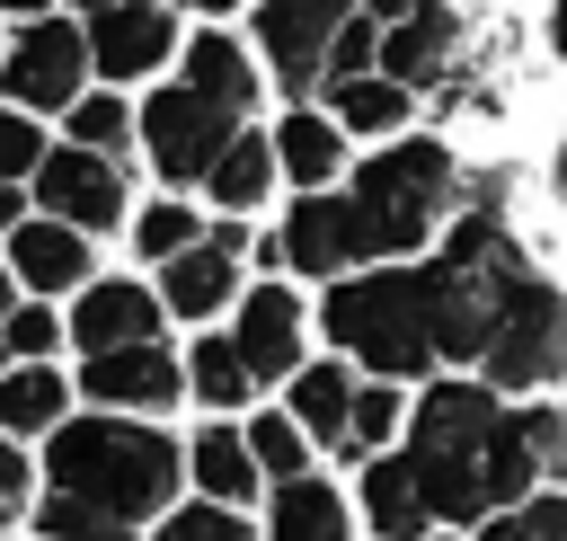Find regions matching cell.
Segmentation results:
<instances>
[{"label": "cell", "mask_w": 567, "mask_h": 541, "mask_svg": "<svg viewBox=\"0 0 567 541\" xmlns=\"http://www.w3.org/2000/svg\"><path fill=\"white\" fill-rule=\"evenodd\" d=\"M514 417H523L532 470H540V479H567V408H514Z\"/></svg>", "instance_id": "33"}, {"label": "cell", "mask_w": 567, "mask_h": 541, "mask_svg": "<svg viewBox=\"0 0 567 541\" xmlns=\"http://www.w3.org/2000/svg\"><path fill=\"white\" fill-rule=\"evenodd\" d=\"M80 80H89V35H80L71 18H35V27L0 53V89H9L18 115H27V106H35V115H53V106L71 115V106H80Z\"/></svg>", "instance_id": "5"}, {"label": "cell", "mask_w": 567, "mask_h": 541, "mask_svg": "<svg viewBox=\"0 0 567 541\" xmlns=\"http://www.w3.org/2000/svg\"><path fill=\"white\" fill-rule=\"evenodd\" d=\"M62 408H71V390H62L53 364H18V372H0V435H44Z\"/></svg>", "instance_id": "22"}, {"label": "cell", "mask_w": 567, "mask_h": 541, "mask_svg": "<svg viewBox=\"0 0 567 541\" xmlns=\"http://www.w3.org/2000/svg\"><path fill=\"white\" fill-rule=\"evenodd\" d=\"M408 461L425 479L434 523H496L540 479L532 470V443H523V417L496 408L487 381H434L408 408Z\"/></svg>", "instance_id": "1"}, {"label": "cell", "mask_w": 567, "mask_h": 541, "mask_svg": "<svg viewBox=\"0 0 567 541\" xmlns=\"http://www.w3.org/2000/svg\"><path fill=\"white\" fill-rule=\"evenodd\" d=\"M35 532L44 541H142L133 523H115V514H97L80 497H35Z\"/></svg>", "instance_id": "27"}, {"label": "cell", "mask_w": 567, "mask_h": 541, "mask_svg": "<svg viewBox=\"0 0 567 541\" xmlns=\"http://www.w3.org/2000/svg\"><path fill=\"white\" fill-rule=\"evenodd\" d=\"M478 372H487V390H549L567 372V293L549 275H523L505 293V310L478 346Z\"/></svg>", "instance_id": "4"}, {"label": "cell", "mask_w": 567, "mask_h": 541, "mask_svg": "<svg viewBox=\"0 0 567 541\" xmlns=\"http://www.w3.org/2000/svg\"><path fill=\"white\" fill-rule=\"evenodd\" d=\"M177 470H186V452H177L159 426H133V417H71V426H53V443H44L53 497H80V506H97V514H115V523L168 514Z\"/></svg>", "instance_id": "2"}, {"label": "cell", "mask_w": 567, "mask_h": 541, "mask_svg": "<svg viewBox=\"0 0 567 541\" xmlns=\"http://www.w3.org/2000/svg\"><path fill=\"white\" fill-rule=\"evenodd\" d=\"M275 160H284V177H292L301 195H328V186H337V169H346V133H337V115L292 106V115H284V133H275Z\"/></svg>", "instance_id": "16"}, {"label": "cell", "mask_w": 567, "mask_h": 541, "mask_svg": "<svg viewBox=\"0 0 567 541\" xmlns=\"http://www.w3.org/2000/svg\"><path fill=\"white\" fill-rule=\"evenodd\" d=\"M142 133H133V115L115 106V98H80L71 106V151H97V160H124Z\"/></svg>", "instance_id": "28"}, {"label": "cell", "mask_w": 567, "mask_h": 541, "mask_svg": "<svg viewBox=\"0 0 567 541\" xmlns=\"http://www.w3.org/2000/svg\"><path fill=\"white\" fill-rule=\"evenodd\" d=\"M328 115H337V133H346V124H354V133H399V124H408V89H390V80L372 71V80L337 89V98H328Z\"/></svg>", "instance_id": "25"}, {"label": "cell", "mask_w": 567, "mask_h": 541, "mask_svg": "<svg viewBox=\"0 0 567 541\" xmlns=\"http://www.w3.org/2000/svg\"><path fill=\"white\" fill-rule=\"evenodd\" d=\"M18 222H27V195H18V186H0V231H18Z\"/></svg>", "instance_id": "38"}, {"label": "cell", "mask_w": 567, "mask_h": 541, "mask_svg": "<svg viewBox=\"0 0 567 541\" xmlns=\"http://www.w3.org/2000/svg\"><path fill=\"white\" fill-rule=\"evenodd\" d=\"M35 195H44V222H62V231H106V222H124V169L97 160V151H71V142L44 151Z\"/></svg>", "instance_id": "8"}, {"label": "cell", "mask_w": 567, "mask_h": 541, "mask_svg": "<svg viewBox=\"0 0 567 541\" xmlns=\"http://www.w3.org/2000/svg\"><path fill=\"white\" fill-rule=\"evenodd\" d=\"M186 390H195L204 408H239L257 381H248V364H239L230 337H195V355H186Z\"/></svg>", "instance_id": "24"}, {"label": "cell", "mask_w": 567, "mask_h": 541, "mask_svg": "<svg viewBox=\"0 0 567 541\" xmlns=\"http://www.w3.org/2000/svg\"><path fill=\"white\" fill-rule=\"evenodd\" d=\"M195 239H204L195 204H151V213L133 222V248H142V257H186Z\"/></svg>", "instance_id": "29"}, {"label": "cell", "mask_w": 567, "mask_h": 541, "mask_svg": "<svg viewBox=\"0 0 567 541\" xmlns=\"http://www.w3.org/2000/svg\"><path fill=\"white\" fill-rule=\"evenodd\" d=\"M80 390H89L97 408H168V399L186 390V364L159 355V346H124V355H89Z\"/></svg>", "instance_id": "12"}, {"label": "cell", "mask_w": 567, "mask_h": 541, "mask_svg": "<svg viewBox=\"0 0 567 541\" xmlns=\"http://www.w3.org/2000/svg\"><path fill=\"white\" fill-rule=\"evenodd\" d=\"M452 186H461V169H452V151H434V142H390L381 160H363V169H354V186L337 195L354 266L425 248V231L461 204Z\"/></svg>", "instance_id": "3"}, {"label": "cell", "mask_w": 567, "mask_h": 541, "mask_svg": "<svg viewBox=\"0 0 567 541\" xmlns=\"http://www.w3.org/2000/svg\"><path fill=\"white\" fill-rule=\"evenodd\" d=\"M159 302H168V310H186V319H213L221 302H239V231H204L186 257H168Z\"/></svg>", "instance_id": "13"}, {"label": "cell", "mask_w": 567, "mask_h": 541, "mask_svg": "<svg viewBox=\"0 0 567 541\" xmlns=\"http://www.w3.org/2000/svg\"><path fill=\"white\" fill-rule=\"evenodd\" d=\"M266 541H346V497L328 479H284L275 506H266Z\"/></svg>", "instance_id": "20"}, {"label": "cell", "mask_w": 567, "mask_h": 541, "mask_svg": "<svg viewBox=\"0 0 567 541\" xmlns=\"http://www.w3.org/2000/svg\"><path fill=\"white\" fill-rule=\"evenodd\" d=\"M142 151H151V169L159 177H177V186H195V177H213V160L230 151V133H239V115H221V106H204L195 89H159L151 106H142Z\"/></svg>", "instance_id": "6"}, {"label": "cell", "mask_w": 567, "mask_h": 541, "mask_svg": "<svg viewBox=\"0 0 567 541\" xmlns=\"http://www.w3.org/2000/svg\"><path fill=\"white\" fill-rule=\"evenodd\" d=\"M549 186H558V204H567V142H558V160H549Z\"/></svg>", "instance_id": "40"}, {"label": "cell", "mask_w": 567, "mask_h": 541, "mask_svg": "<svg viewBox=\"0 0 567 541\" xmlns=\"http://www.w3.org/2000/svg\"><path fill=\"white\" fill-rule=\"evenodd\" d=\"M168 9H151V0H124V9H106L97 27H89V62L106 71V80H142L151 62H168Z\"/></svg>", "instance_id": "14"}, {"label": "cell", "mask_w": 567, "mask_h": 541, "mask_svg": "<svg viewBox=\"0 0 567 541\" xmlns=\"http://www.w3.org/2000/svg\"><path fill=\"white\" fill-rule=\"evenodd\" d=\"M248 461H257V479H275V488H284V479H301V461H310V435H301L284 408H266V417L248 426Z\"/></svg>", "instance_id": "26"}, {"label": "cell", "mask_w": 567, "mask_h": 541, "mask_svg": "<svg viewBox=\"0 0 567 541\" xmlns=\"http://www.w3.org/2000/svg\"><path fill=\"white\" fill-rule=\"evenodd\" d=\"M549 53L567 62V0H549Z\"/></svg>", "instance_id": "39"}, {"label": "cell", "mask_w": 567, "mask_h": 541, "mask_svg": "<svg viewBox=\"0 0 567 541\" xmlns=\"http://www.w3.org/2000/svg\"><path fill=\"white\" fill-rule=\"evenodd\" d=\"M9 275L35 284V293H71V284L89 275V248H80V231H62V222H18V231H9Z\"/></svg>", "instance_id": "17"}, {"label": "cell", "mask_w": 567, "mask_h": 541, "mask_svg": "<svg viewBox=\"0 0 567 541\" xmlns=\"http://www.w3.org/2000/svg\"><path fill=\"white\" fill-rule=\"evenodd\" d=\"M0 53H9V44H0Z\"/></svg>", "instance_id": "45"}, {"label": "cell", "mask_w": 567, "mask_h": 541, "mask_svg": "<svg viewBox=\"0 0 567 541\" xmlns=\"http://www.w3.org/2000/svg\"><path fill=\"white\" fill-rule=\"evenodd\" d=\"M80 9H89V18H106V9H124V0H80Z\"/></svg>", "instance_id": "43"}, {"label": "cell", "mask_w": 567, "mask_h": 541, "mask_svg": "<svg viewBox=\"0 0 567 541\" xmlns=\"http://www.w3.org/2000/svg\"><path fill=\"white\" fill-rule=\"evenodd\" d=\"M390 89H443L452 71H461V27H452V9H434V0H408V18L399 27H381V62H372Z\"/></svg>", "instance_id": "9"}, {"label": "cell", "mask_w": 567, "mask_h": 541, "mask_svg": "<svg viewBox=\"0 0 567 541\" xmlns=\"http://www.w3.org/2000/svg\"><path fill=\"white\" fill-rule=\"evenodd\" d=\"M346 9H354V18H372V27H399V18H408V0H346Z\"/></svg>", "instance_id": "37"}, {"label": "cell", "mask_w": 567, "mask_h": 541, "mask_svg": "<svg viewBox=\"0 0 567 541\" xmlns=\"http://www.w3.org/2000/svg\"><path fill=\"white\" fill-rule=\"evenodd\" d=\"M346 18H354L346 0H266L257 9V53L284 71L292 98H319L328 89V53H337Z\"/></svg>", "instance_id": "7"}, {"label": "cell", "mask_w": 567, "mask_h": 541, "mask_svg": "<svg viewBox=\"0 0 567 541\" xmlns=\"http://www.w3.org/2000/svg\"><path fill=\"white\" fill-rule=\"evenodd\" d=\"M292 426L310 443H337L346 452V435H354V372L346 364H301L292 372Z\"/></svg>", "instance_id": "18"}, {"label": "cell", "mask_w": 567, "mask_h": 541, "mask_svg": "<svg viewBox=\"0 0 567 541\" xmlns=\"http://www.w3.org/2000/svg\"><path fill=\"white\" fill-rule=\"evenodd\" d=\"M230 346H239L248 381H284V372H301V302H292L284 284H257V293L239 302Z\"/></svg>", "instance_id": "11"}, {"label": "cell", "mask_w": 567, "mask_h": 541, "mask_svg": "<svg viewBox=\"0 0 567 541\" xmlns=\"http://www.w3.org/2000/svg\"><path fill=\"white\" fill-rule=\"evenodd\" d=\"M151 541H257V532H248L230 506H168Z\"/></svg>", "instance_id": "32"}, {"label": "cell", "mask_w": 567, "mask_h": 541, "mask_svg": "<svg viewBox=\"0 0 567 541\" xmlns=\"http://www.w3.org/2000/svg\"><path fill=\"white\" fill-rule=\"evenodd\" d=\"M186 89H195L204 106H221V115H248V106H257V71H248V53H239L230 35H213V27L186 44Z\"/></svg>", "instance_id": "19"}, {"label": "cell", "mask_w": 567, "mask_h": 541, "mask_svg": "<svg viewBox=\"0 0 567 541\" xmlns=\"http://www.w3.org/2000/svg\"><path fill=\"white\" fill-rule=\"evenodd\" d=\"M53 337H62V328H53V310H9V328H0V346H9L18 364H44V355H53Z\"/></svg>", "instance_id": "35"}, {"label": "cell", "mask_w": 567, "mask_h": 541, "mask_svg": "<svg viewBox=\"0 0 567 541\" xmlns=\"http://www.w3.org/2000/svg\"><path fill=\"white\" fill-rule=\"evenodd\" d=\"M177 9H204V18H221V9H239V0H177Z\"/></svg>", "instance_id": "42"}, {"label": "cell", "mask_w": 567, "mask_h": 541, "mask_svg": "<svg viewBox=\"0 0 567 541\" xmlns=\"http://www.w3.org/2000/svg\"><path fill=\"white\" fill-rule=\"evenodd\" d=\"M44 169V133L18 115V106H0V186H18V177H35Z\"/></svg>", "instance_id": "34"}, {"label": "cell", "mask_w": 567, "mask_h": 541, "mask_svg": "<svg viewBox=\"0 0 567 541\" xmlns=\"http://www.w3.org/2000/svg\"><path fill=\"white\" fill-rule=\"evenodd\" d=\"M266 177H275V142L239 124V133H230V151L213 160V177H204V186H213V204L248 213V204H266Z\"/></svg>", "instance_id": "23"}, {"label": "cell", "mask_w": 567, "mask_h": 541, "mask_svg": "<svg viewBox=\"0 0 567 541\" xmlns=\"http://www.w3.org/2000/svg\"><path fill=\"white\" fill-rule=\"evenodd\" d=\"M363 514H372V532H381V541H416V532L434 523L425 479H416V461H408V452H372V461H363Z\"/></svg>", "instance_id": "15"}, {"label": "cell", "mask_w": 567, "mask_h": 541, "mask_svg": "<svg viewBox=\"0 0 567 541\" xmlns=\"http://www.w3.org/2000/svg\"><path fill=\"white\" fill-rule=\"evenodd\" d=\"M0 9H18V18H27V27H35V18H44V9H53V0H0Z\"/></svg>", "instance_id": "41"}, {"label": "cell", "mask_w": 567, "mask_h": 541, "mask_svg": "<svg viewBox=\"0 0 567 541\" xmlns=\"http://www.w3.org/2000/svg\"><path fill=\"white\" fill-rule=\"evenodd\" d=\"M399 417H408V399H399L390 381H372V390H354V435H346V452H381V443L399 435Z\"/></svg>", "instance_id": "31"}, {"label": "cell", "mask_w": 567, "mask_h": 541, "mask_svg": "<svg viewBox=\"0 0 567 541\" xmlns=\"http://www.w3.org/2000/svg\"><path fill=\"white\" fill-rule=\"evenodd\" d=\"M0 506H27V461L9 452V435H0Z\"/></svg>", "instance_id": "36"}, {"label": "cell", "mask_w": 567, "mask_h": 541, "mask_svg": "<svg viewBox=\"0 0 567 541\" xmlns=\"http://www.w3.org/2000/svg\"><path fill=\"white\" fill-rule=\"evenodd\" d=\"M71 346L80 355H124V346H159V302L124 275H97L71 302Z\"/></svg>", "instance_id": "10"}, {"label": "cell", "mask_w": 567, "mask_h": 541, "mask_svg": "<svg viewBox=\"0 0 567 541\" xmlns=\"http://www.w3.org/2000/svg\"><path fill=\"white\" fill-rule=\"evenodd\" d=\"M0 319H9V266H0Z\"/></svg>", "instance_id": "44"}, {"label": "cell", "mask_w": 567, "mask_h": 541, "mask_svg": "<svg viewBox=\"0 0 567 541\" xmlns=\"http://www.w3.org/2000/svg\"><path fill=\"white\" fill-rule=\"evenodd\" d=\"M186 470H195V488H204V506H230V514H239V497L257 488V461H248V435H230V426H204V435L186 443Z\"/></svg>", "instance_id": "21"}, {"label": "cell", "mask_w": 567, "mask_h": 541, "mask_svg": "<svg viewBox=\"0 0 567 541\" xmlns=\"http://www.w3.org/2000/svg\"><path fill=\"white\" fill-rule=\"evenodd\" d=\"M478 541H567V497H523L514 514L478 523Z\"/></svg>", "instance_id": "30"}]
</instances>
